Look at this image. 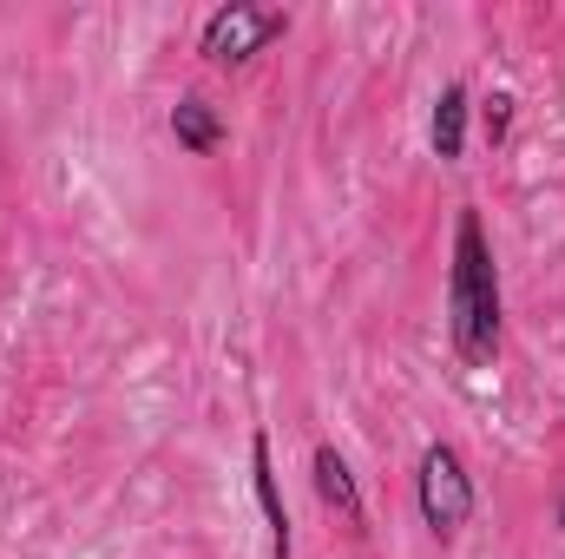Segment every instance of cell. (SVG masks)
<instances>
[{"instance_id": "1", "label": "cell", "mask_w": 565, "mask_h": 559, "mask_svg": "<svg viewBox=\"0 0 565 559\" xmlns=\"http://www.w3.org/2000/svg\"><path fill=\"white\" fill-rule=\"evenodd\" d=\"M447 336L467 369H487L500 356V271L493 244L480 231V211L454 218V271H447Z\"/></svg>"}, {"instance_id": "2", "label": "cell", "mask_w": 565, "mask_h": 559, "mask_svg": "<svg viewBox=\"0 0 565 559\" xmlns=\"http://www.w3.org/2000/svg\"><path fill=\"white\" fill-rule=\"evenodd\" d=\"M282 33H289V13L282 7H257V0H224L204 13L198 27V53L211 66H250L257 53H270Z\"/></svg>"}, {"instance_id": "3", "label": "cell", "mask_w": 565, "mask_h": 559, "mask_svg": "<svg viewBox=\"0 0 565 559\" xmlns=\"http://www.w3.org/2000/svg\"><path fill=\"white\" fill-rule=\"evenodd\" d=\"M415 507H422L427 534H440V540H454L473 520L480 494H473V474H467L460 447H447V441L422 447V461H415Z\"/></svg>"}, {"instance_id": "4", "label": "cell", "mask_w": 565, "mask_h": 559, "mask_svg": "<svg viewBox=\"0 0 565 559\" xmlns=\"http://www.w3.org/2000/svg\"><path fill=\"white\" fill-rule=\"evenodd\" d=\"M309 481H316V500L349 527V534H362L369 527V507H362V487H355V474H349V461L329 447V441H316V454H309Z\"/></svg>"}, {"instance_id": "5", "label": "cell", "mask_w": 565, "mask_h": 559, "mask_svg": "<svg viewBox=\"0 0 565 559\" xmlns=\"http://www.w3.org/2000/svg\"><path fill=\"white\" fill-rule=\"evenodd\" d=\"M250 487H257V507H264V534H270V559H296V534H289V507H282L277 461H270V434H264V428L250 434Z\"/></svg>"}, {"instance_id": "6", "label": "cell", "mask_w": 565, "mask_h": 559, "mask_svg": "<svg viewBox=\"0 0 565 559\" xmlns=\"http://www.w3.org/2000/svg\"><path fill=\"white\" fill-rule=\"evenodd\" d=\"M427 139H434V158H440V165H460V151H467V86H460V80L440 86L434 119H427Z\"/></svg>"}, {"instance_id": "7", "label": "cell", "mask_w": 565, "mask_h": 559, "mask_svg": "<svg viewBox=\"0 0 565 559\" xmlns=\"http://www.w3.org/2000/svg\"><path fill=\"white\" fill-rule=\"evenodd\" d=\"M171 139L184 145L191 158L217 151V145H224V119H217V106H211V99H198V93H184V99L171 106Z\"/></svg>"}, {"instance_id": "8", "label": "cell", "mask_w": 565, "mask_h": 559, "mask_svg": "<svg viewBox=\"0 0 565 559\" xmlns=\"http://www.w3.org/2000/svg\"><path fill=\"white\" fill-rule=\"evenodd\" d=\"M480 126H487V139H493V145L507 139V126H513V93H487V106H480Z\"/></svg>"}, {"instance_id": "9", "label": "cell", "mask_w": 565, "mask_h": 559, "mask_svg": "<svg viewBox=\"0 0 565 559\" xmlns=\"http://www.w3.org/2000/svg\"><path fill=\"white\" fill-rule=\"evenodd\" d=\"M559 534H565V487H559Z\"/></svg>"}]
</instances>
